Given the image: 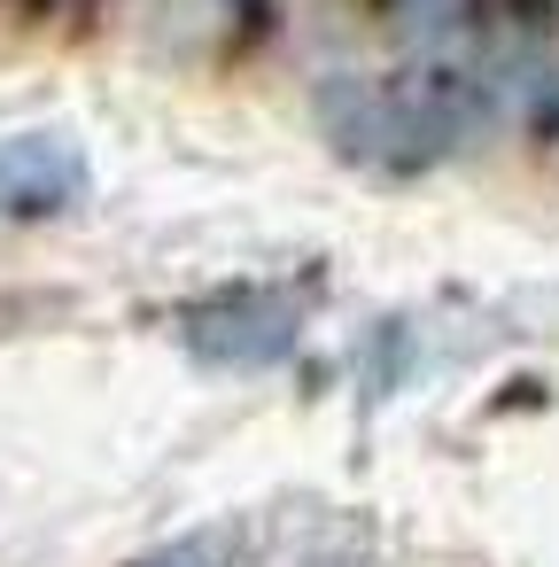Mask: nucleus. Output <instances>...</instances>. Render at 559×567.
I'll list each match as a JSON object with an SVG mask.
<instances>
[{
	"mask_svg": "<svg viewBox=\"0 0 559 567\" xmlns=\"http://www.w3.org/2000/svg\"><path fill=\"white\" fill-rule=\"evenodd\" d=\"M319 125L365 172H420L451 141V102L396 79H334L319 86Z\"/></svg>",
	"mask_w": 559,
	"mask_h": 567,
	"instance_id": "f257e3e1",
	"label": "nucleus"
},
{
	"mask_svg": "<svg viewBox=\"0 0 559 567\" xmlns=\"http://www.w3.org/2000/svg\"><path fill=\"white\" fill-rule=\"evenodd\" d=\"M296 334H303V303L280 288H226L179 319V350L218 373H265L296 350Z\"/></svg>",
	"mask_w": 559,
	"mask_h": 567,
	"instance_id": "f03ea898",
	"label": "nucleus"
},
{
	"mask_svg": "<svg viewBox=\"0 0 559 567\" xmlns=\"http://www.w3.org/2000/svg\"><path fill=\"white\" fill-rule=\"evenodd\" d=\"M86 203V156L71 133L0 141V218H63Z\"/></svg>",
	"mask_w": 559,
	"mask_h": 567,
	"instance_id": "7ed1b4c3",
	"label": "nucleus"
},
{
	"mask_svg": "<svg viewBox=\"0 0 559 567\" xmlns=\"http://www.w3.org/2000/svg\"><path fill=\"white\" fill-rule=\"evenodd\" d=\"M234 551H226V528H195V536H179V544H156V551H141L133 567H226Z\"/></svg>",
	"mask_w": 559,
	"mask_h": 567,
	"instance_id": "20e7f679",
	"label": "nucleus"
},
{
	"mask_svg": "<svg viewBox=\"0 0 559 567\" xmlns=\"http://www.w3.org/2000/svg\"><path fill=\"white\" fill-rule=\"evenodd\" d=\"M420 9H435V17H458V9H466V0H420Z\"/></svg>",
	"mask_w": 559,
	"mask_h": 567,
	"instance_id": "39448f33",
	"label": "nucleus"
}]
</instances>
